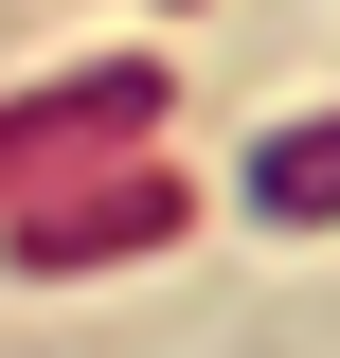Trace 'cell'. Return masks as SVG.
Returning a JSON list of instances; mask_svg holds the SVG:
<instances>
[{
	"label": "cell",
	"instance_id": "6da1fadb",
	"mask_svg": "<svg viewBox=\"0 0 340 358\" xmlns=\"http://www.w3.org/2000/svg\"><path fill=\"white\" fill-rule=\"evenodd\" d=\"M251 197H269V215H340V126H287L251 162Z\"/></svg>",
	"mask_w": 340,
	"mask_h": 358
}]
</instances>
